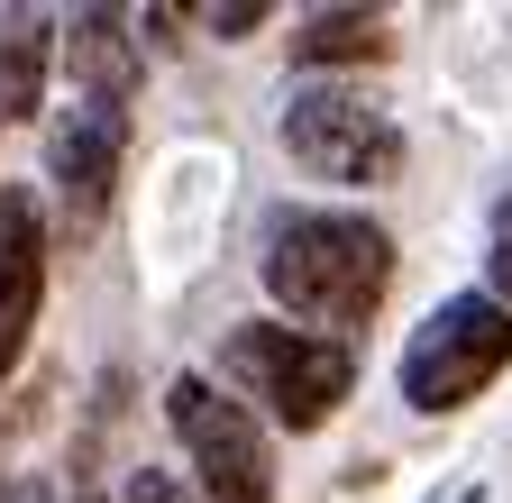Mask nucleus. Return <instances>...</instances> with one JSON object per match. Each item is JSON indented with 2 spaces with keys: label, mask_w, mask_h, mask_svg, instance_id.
<instances>
[{
  "label": "nucleus",
  "mask_w": 512,
  "mask_h": 503,
  "mask_svg": "<svg viewBox=\"0 0 512 503\" xmlns=\"http://www.w3.org/2000/svg\"><path fill=\"white\" fill-rule=\"evenodd\" d=\"M384 284H394V238H384L366 211H302V220H284L266 238V293L311 339L366 330Z\"/></svg>",
  "instance_id": "nucleus-1"
},
{
  "label": "nucleus",
  "mask_w": 512,
  "mask_h": 503,
  "mask_svg": "<svg viewBox=\"0 0 512 503\" xmlns=\"http://www.w3.org/2000/svg\"><path fill=\"white\" fill-rule=\"evenodd\" d=\"M357 385V357L348 339H311L293 321H238L220 339V394L238 403H266L284 430H320Z\"/></svg>",
  "instance_id": "nucleus-2"
},
{
  "label": "nucleus",
  "mask_w": 512,
  "mask_h": 503,
  "mask_svg": "<svg viewBox=\"0 0 512 503\" xmlns=\"http://www.w3.org/2000/svg\"><path fill=\"white\" fill-rule=\"evenodd\" d=\"M512 366V302L494 293H458L439 302L403 348V403L412 412H467L494 375Z\"/></svg>",
  "instance_id": "nucleus-3"
},
{
  "label": "nucleus",
  "mask_w": 512,
  "mask_h": 503,
  "mask_svg": "<svg viewBox=\"0 0 512 503\" xmlns=\"http://www.w3.org/2000/svg\"><path fill=\"white\" fill-rule=\"evenodd\" d=\"M165 421L192 458V494L202 503H275V449H266V430H256V412L238 394H220L211 375H174Z\"/></svg>",
  "instance_id": "nucleus-4"
},
{
  "label": "nucleus",
  "mask_w": 512,
  "mask_h": 503,
  "mask_svg": "<svg viewBox=\"0 0 512 503\" xmlns=\"http://www.w3.org/2000/svg\"><path fill=\"white\" fill-rule=\"evenodd\" d=\"M284 156L320 183H394L403 174V129L357 83H302L284 101Z\"/></svg>",
  "instance_id": "nucleus-5"
},
{
  "label": "nucleus",
  "mask_w": 512,
  "mask_h": 503,
  "mask_svg": "<svg viewBox=\"0 0 512 503\" xmlns=\"http://www.w3.org/2000/svg\"><path fill=\"white\" fill-rule=\"evenodd\" d=\"M119 156H128V110L83 101L55 119V193H64V229H92L119 193Z\"/></svg>",
  "instance_id": "nucleus-6"
},
{
  "label": "nucleus",
  "mask_w": 512,
  "mask_h": 503,
  "mask_svg": "<svg viewBox=\"0 0 512 503\" xmlns=\"http://www.w3.org/2000/svg\"><path fill=\"white\" fill-rule=\"evenodd\" d=\"M37 302H46V229H37V202L28 193H0V385H10V366L28 357Z\"/></svg>",
  "instance_id": "nucleus-7"
},
{
  "label": "nucleus",
  "mask_w": 512,
  "mask_h": 503,
  "mask_svg": "<svg viewBox=\"0 0 512 503\" xmlns=\"http://www.w3.org/2000/svg\"><path fill=\"white\" fill-rule=\"evenodd\" d=\"M138 19H119V10H74L64 19V65H74V83H83V101H110V110H128V92H138V74H147V55H138V37H128Z\"/></svg>",
  "instance_id": "nucleus-8"
},
{
  "label": "nucleus",
  "mask_w": 512,
  "mask_h": 503,
  "mask_svg": "<svg viewBox=\"0 0 512 503\" xmlns=\"http://www.w3.org/2000/svg\"><path fill=\"white\" fill-rule=\"evenodd\" d=\"M55 19L46 10H0V119H37L46 74H55Z\"/></svg>",
  "instance_id": "nucleus-9"
},
{
  "label": "nucleus",
  "mask_w": 512,
  "mask_h": 503,
  "mask_svg": "<svg viewBox=\"0 0 512 503\" xmlns=\"http://www.w3.org/2000/svg\"><path fill=\"white\" fill-rule=\"evenodd\" d=\"M394 55V28H384V10H311L293 28V65L311 74H339V65H384Z\"/></svg>",
  "instance_id": "nucleus-10"
},
{
  "label": "nucleus",
  "mask_w": 512,
  "mask_h": 503,
  "mask_svg": "<svg viewBox=\"0 0 512 503\" xmlns=\"http://www.w3.org/2000/svg\"><path fill=\"white\" fill-rule=\"evenodd\" d=\"M211 37H247V28H266V0H229V10H202Z\"/></svg>",
  "instance_id": "nucleus-11"
},
{
  "label": "nucleus",
  "mask_w": 512,
  "mask_h": 503,
  "mask_svg": "<svg viewBox=\"0 0 512 503\" xmlns=\"http://www.w3.org/2000/svg\"><path fill=\"white\" fill-rule=\"evenodd\" d=\"M119 503H202L192 485H174V476H128V494Z\"/></svg>",
  "instance_id": "nucleus-12"
},
{
  "label": "nucleus",
  "mask_w": 512,
  "mask_h": 503,
  "mask_svg": "<svg viewBox=\"0 0 512 503\" xmlns=\"http://www.w3.org/2000/svg\"><path fill=\"white\" fill-rule=\"evenodd\" d=\"M494 284H503V293H512V238H503V247H494Z\"/></svg>",
  "instance_id": "nucleus-13"
},
{
  "label": "nucleus",
  "mask_w": 512,
  "mask_h": 503,
  "mask_svg": "<svg viewBox=\"0 0 512 503\" xmlns=\"http://www.w3.org/2000/svg\"><path fill=\"white\" fill-rule=\"evenodd\" d=\"M10 503H37V494H10Z\"/></svg>",
  "instance_id": "nucleus-14"
},
{
  "label": "nucleus",
  "mask_w": 512,
  "mask_h": 503,
  "mask_svg": "<svg viewBox=\"0 0 512 503\" xmlns=\"http://www.w3.org/2000/svg\"><path fill=\"white\" fill-rule=\"evenodd\" d=\"M458 503H476V494H458Z\"/></svg>",
  "instance_id": "nucleus-15"
},
{
  "label": "nucleus",
  "mask_w": 512,
  "mask_h": 503,
  "mask_svg": "<svg viewBox=\"0 0 512 503\" xmlns=\"http://www.w3.org/2000/svg\"><path fill=\"white\" fill-rule=\"evenodd\" d=\"M83 503H101V494H83Z\"/></svg>",
  "instance_id": "nucleus-16"
}]
</instances>
